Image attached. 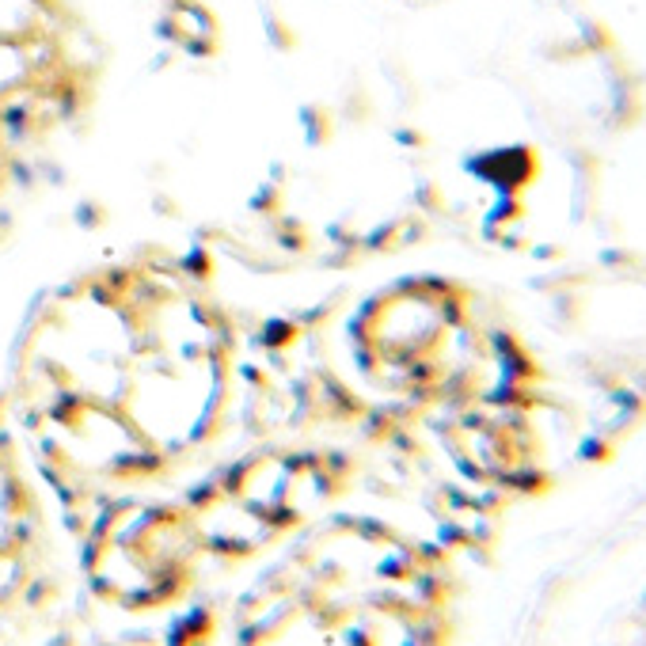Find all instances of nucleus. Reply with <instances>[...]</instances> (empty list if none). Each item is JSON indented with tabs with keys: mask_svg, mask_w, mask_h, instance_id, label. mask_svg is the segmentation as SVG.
I'll return each instance as SVG.
<instances>
[{
	"mask_svg": "<svg viewBox=\"0 0 646 646\" xmlns=\"http://www.w3.org/2000/svg\"><path fill=\"white\" fill-rule=\"evenodd\" d=\"M31 403L77 430L88 415L141 426L148 395L221 400L232 365L228 327L186 277L115 266L80 277L31 323L19 350Z\"/></svg>",
	"mask_w": 646,
	"mask_h": 646,
	"instance_id": "nucleus-1",
	"label": "nucleus"
}]
</instances>
